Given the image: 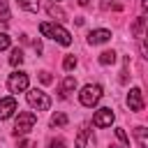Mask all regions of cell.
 <instances>
[{
    "label": "cell",
    "instance_id": "cell-1",
    "mask_svg": "<svg viewBox=\"0 0 148 148\" xmlns=\"http://www.w3.org/2000/svg\"><path fill=\"white\" fill-rule=\"evenodd\" d=\"M39 32H42L44 37L56 39V42L62 44V46H69V44H72V35H69L62 25H58V23H49V21H44V23L39 25Z\"/></svg>",
    "mask_w": 148,
    "mask_h": 148
},
{
    "label": "cell",
    "instance_id": "cell-2",
    "mask_svg": "<svg viewBox=\"0 0 148 148\" xmlns=\"http://www.w3.org/2000/svg\"><path fill=\"white\" fill-rule=\"evenodd\" d=\"M35 123H37V116L32 111H21L16 123H14V136H25L35 127Z\"/></svg>",
    "mask_w": 148,
    "mask_h": 148
},
{
    "label": "cell",
    "instance_id": "cell-3",
    "mask_svg": "<svg viewBox=\"0 0 148 148\" xmlns=\"http://www.w3.org/2000/svg\"><path fill=\"white\" fill-rule=\"evenodd\" d=\"M99 99H102V86H97V83H88L79 92V102L83 106H95Z\"/></svg>",
    "mask_w": 148,
    "mask_h": 148
},
{
    "label": "cell",
    "instance_id": "cell-4",
    "mask_svg": "<svg viewBox=\"0 0 148 148\" xmlns=\"http://www.w3.org/2000/svg\"><path fill=\"white\" fill-rule=\"evenodd\" d=\"M25 99H28V104H30L32 109H37V111H46V109L51 106V97H49L46 92H42V90H37V88H32V90H28V95H25Z\"/></svg>",
    "mask_w": 148,
    "mask_h": 148
},
{
    "label": "cell",
    "instance_id": "cell-5",
    "mask_svg": "<svg viewBox=\"0 0 148 148\" xmlns=\"http://www.w3.org/2000/svg\"><path fill=\"white\" fill-rule=\"evenodd\" d=\"M7 88H9V92H23V90H28V74H25V72H14V74H9Z\"/></svg>",
    "mask_w": 148,
    "mask_h": 148
},
{
    "label": "cell",
    "instance_id": "cell-6",
    "mask_svg": "<svg viewBox=\"0 0 148 148\" xmlns=\"http://www.w3.org/2000/svg\"><path fill=\"white\" fill-rule=\"evenodd\" d=\"M113 118H116L113 111L104 106V109H97V111H95V116H92V125H95V127H111Z\"/></svg>",
    "mask_w": 148,
    "mask_h": 148
},
{
    "label": "cell",
    "instance_id": "cell-7",
    "mask_svg": "<svg viewBox=\"0 0 148 148\" xmlns=\"http://www.w3.org/2000/svg\"><path fill=\"white\" fill-rule=\"evenodd\" d=\"M16 111H18V104H16L14 97H5V99H0V120H9Z\"/></svg>",
    "mask_w": 148,
    "mask_h": 148
},
{
    "label": "cell",
    "instance_id": "cell-8",
    "mask_svg": "<svg viewBox=\"0 0 148 148\" xmlns=\"http://www.w3.org/2000/svg\"><path fill=\"white\" fill-rule=\"evenodd\" d=\"M127 106L132 111H143V92H141V88H132L127 92Z\"/></svg>",
    "mask_w": 148,
    "mask_h": 148
},
{
    "label": "cell",
    "instance_id": "cell-9",
    "mask_svg": "<svg viewBox=\"0 0 148 148\" xmlns=\"http://www.w3.org/2000/svg\"><path fill=\"white\" fill-rule=\"evenodd\" d=\"M111 39V32L109 30H90L88 32V42L90 44H104Z\"/></svg>",
    "mask_w": 148,
    "mask_h": 148
},
{
    "label": "cell",
    "instance_id": "cell-10",
    "mask_svg": "<svg viewBox=\"0 0 148 148\" xmlns=\"http://www.w3.org/2000/svg\"><path fill=\"white\" fill-rule=\"evenodd\" d=\"M74 88H76V79L74 76H65V81L60 83V99H67L69 97V92H74Z\"/></svg>",
    "mask_w": 148,
    "mask_h": 148
},
{
    "label": "cell",
    "instance_id": "cell-11",
    "mask_svg": "<svg viewBox=\"0 0 148 148\" xmlns=\"http://www.w3.org/2000/svg\"><path fill=\"white\" fill-rule=\"evenodd\" d=\"M88 136H90V123H83L79 127V134H76V148H86Z\"/></svg>",
    "mask_w": 148,
    "mask_h": 148
},
{
    "label": "cell",
    "instance_id": "cell-12",
    "mask_svg": "<svg viewBox=\"0 0 148 148\" xmlns=\"http://www.w3.org/2000/svg\"><path fill=\"white\" fill-rule=\"evenodd\" d=\"M134 136H136V141H139L141 148H148V136H146V127H143V125H139V127L134 130Z\"/></svg>",
    "mask_w": 148,
    "mask_h": 148
},
{
    "label": "cell",
    "instance_id": "cell-13",
    "mask_svg": "<svg viewBox=\"0 0 148 148\" xmlns=\"http://www.w3.org/2000/svg\"><path fill=\"white\" fill-rule=\"evenodd\" d=\"M116 62V51H102L99 53V65H113Z\"/></svg>",
    "mask_w": 148,
    "mask_h": 148
},
{
    "label": "cell",
    "instance_id": "cell-14",
    "mask_svg": "<svg viewBox=\"0 0 148 148\" xmlns=\"http://www.w3.org/2000/svg\"><path fill=\"white\" fill-rule=\"evenodd\" d=\"M18 7H23L25 12H37L39 9V0H16Z\"/></svg>",
    "mask_w": 148,
    "mask_h": 148
},
{
    "label": "cell",
    "instance_id": "cell-15",
    "mask_svg": "<svg viewBox=\"0 0 148 148\" xmlns=\"http://www.w3.org/2000/svg\"><path fill=\"white\" fill-rule=\"evenodd\" d=\"M21 62H23V51L16 46V49H12V56H9V65H14V67H16V65H21Z\"/></svg>",
    "mask_w": 148,
    "mask_h": 148
},
{
    "label": "cell",
    "instance_id": "cell-16",
    "mask_svg": "<svg viewBox=\"0 0 148 148\" xmlns=\"http://www.w3.org/2000/svg\"><path fill=\"white\" fill-rule=\"evenodd\" d=\"M143 25H146V16L141 14V16L134 21V25H132V32H134L136 37H141V32H143Z\"/></svg>",
    "mask_w": 148,
    "mask_h": 148
},
{
    "label": "cell",
    "instance_id": "cell-17",
    "mask_svg": "<svg viewBox=\"0 0 148 148\" xmlns=\"http://www.w3.org/2000/svg\"><path fill=\"white\" fill-rule=\"evenodd\" d=\"M51 125L53 127H65L67 125V116L65 113H53L51 116Z\"/></svg>",
    "mask_w": 148,
    "mask_h": 148
},
{
    "label": "cell",
    "instance_id": "cell-18",
    "mask_svg": "<svg viewBox=\"0 0 148 148\" xmlns=\"http://www.w3.org/2000/svg\"><path fill=\"white\" fill-rule=\"evenodd\" d=\"M9 21H12V16H9V9H7V2L2 0V2H0V23H5V25H7Z\"/></svg>",
    "mask_w": 148,
    "mask_h": 148
},
{
    "label": "cell",
    "instance_id": "cell-19",
    "mask_svg": "<svg viewBox=\"0 0 148 148\" xmlns=\"http://www.w3.org/2000/svg\"><path fill=\"white\" fill-rule=\"evenodd\" d=\"M116 136L120 139V146H123V148H130V139H127V134H125L123 127H116Z\"/></svg>",
    "mask_w": 148,
    "mask_h": 148
},
{
    "label": "cell",
    "instance_id": "cell-20",
    "mask_svg": "<svg viewBox=\"0 0 148 148\" xmlns=\"http://www.w3.org/2000/svg\"><path fill=\"white\" fill-rule=\"evenodd\" d=\"M62 67H65L67 72H72V69L76 67V58H74V56H67V58L62 60Z\"/></svg>",
    "mask_w": 148,
    "mask_h": 148
},
{
    "label": "cell",
    "instance_id": "cell-21",
    "mask_svg": "<svg viewBox=\"0 0 148 148\" xmlns=\"http://www.w3.org/2000/svg\"><path fill=\"white\" fill-rule=\"evenodd\" d=\"M9 44H12V39H9V35H7V32H0V51H5V49H9Z\"/></svg>",
    "mask_w": 148,
    "mask_h": 148
},
{
    "label": "cell",
    "instance_id": "cell-22",
    "mask_svg": "<svg viewBox=\"0 0 148 148\" xmlns=\"http://www.w3.org/2000/svg\"><path fill=\"white\" fill-rule=\"evenodd\" d=\"M49 16H58V18H65V12H62L60 7H56V5H51V7H49Z\"/></svg>",
    "mask_w": 148,
    "mask_h": 148
},
{
    "label": "cell",
    "instance_id": "cell-23",
    "mask_svg": "<svg viewBox=\"0 0 148 148\" xmlns=\"http://www.w3.org/2000/svg\"><path fill=\"white\" fill-rule=\"evenodd\" d=\"M49 148H65V141L58 136V139H51L49 141Z\"/></svg>",
    "mask_w": 148,
    "mask_h": 148
},
{
    "label": "cell",
    "instance_id": "cell-24",
    "mask_svg": "<svg viewBox=\"0 0 148 148\" xmlns=\"http://www.w3.org/2000/svg\"><path fill=\"white\" fill-rule=\"evenodd\" d=\"M16 148H35V141H28V139H25V141H21Z\"/></svg>",
    "mask_w": 148,
    "mask_h": 148
},
{
    "label": "cell",
    "instance_id": "cell-25",
    "mask_svg": "<svg viewBox=\"0 0 148 148\" xmlns=\"http://www.w3.org/2000/svg\"><path fill=\"white\" fill-rule=\"evenodd\" d=\"M39 79H42V83H51V76H49V72H42V74H39Z\"/></svg>",
    "mask_w": 148,
    "mask_h": 148
},
{
    "label": "cell",
    "instance_id": "cell-26",
    "mask_svg": "<svg viewBox=\"0 0 148 148\" xmlns=\"http://www.w3.org/2000/svg\"><path fill=\"white\" fill-rule=\"evenodd\" d=\"M141 9H143V12L148 9V0H141Z\"/></svg>",
    "mask_w": 148,
    "mask_h": 148
},
{
    "label": "cell",
    "instance_id": "cell-27",
    "mask_svg": "<svg viewBox=\"0 0 148 148\" xmlns=\"http://www.w3.org/2000/svg\"><path fill=\"white\" fill-rule=\"evenodd\" d=\"M79 5H81V7H86V5H88V0H79Z\"/></svg>",
    "mask_w": 148,
    "mask_h": 148
}]
</instances>
